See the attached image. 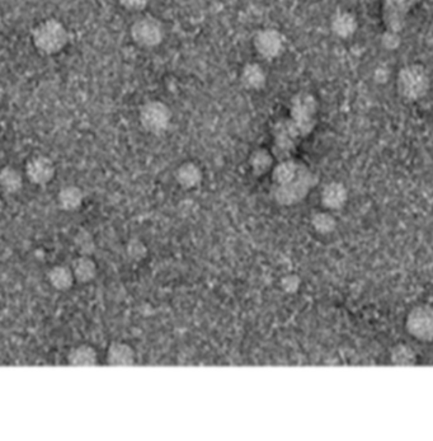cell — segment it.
<instances>
[{"instance_id": "obj_27", "label": "cell", "mask_w": 433, "mask_h": 441, "mask_svg": "<svg viewBox=\"0 0 433 441\" xmlns=\"http://www.w3.org/2000/svg\"><path fill=\"white\" fill-rule=\"evenodd\" d=\"M399 44H400L399 34L387 31V34H384V36H382V45L389 49V50L397 49L399 46Z\"/></svg>"}, {"instance_id": "obj_3", "label": "cell", "mask_w": 433, "mask_h": 441, "mask_svg": "<svg viewBox=\"0 0 433 441\" xmlns=\"http://www.w3.org/2000/svg\"><path fill=\"white\" fill-rule=\"evenodd\" d=\"M140 123L149 134H164L172 122V111L162 101L146 102L140 108Z\"/></svg>"}, {"instance_id": "obj_15", "label": "cell", "mask_w": 433, "mask_h": 441, "mask_svg": "<svg viewBox=\"0 0 433 441\" xmlns=\"http://www.w3.org/2000/svg\"><path fill=\"white\" fill-rule=\"evenodd\" d=\"M47 280L52 288L58 291L70 290L76 283L74 273L68 266H54L47 273Z\"/></svg>"}, {"instance_id": "obj_13", "label": "cell", "mask_w": 433, "mask_h": 441, "mask_svg": "<svg viewBox=\"0 0 433 441\" xmlns=\"http://www.w3.org/2000/svg\"><path fill=\"white\" fill-rule=\"evenodd\" d=\"M135 363V353L128 343H112L107 350L108 365H133Z\"/></svg>"}, {"instance_id": "obj_17", "label": "cell", "mask_w": 433, "mask_h": 441, "mask_svg": "<svg viewBox=\"0 0 433 441\" xmlns=\"http://www.w3.org/2000/svg\"><path fill=\"white\" fill-rule=\"evenodd\" d=\"M242 83L250 91H260L266 86V71L258 64L245 65L242 71Z\"/></svg>"}, {"instance_id": "obj_8", "label": "cell", "mask_w": 433, "mask_h": 441, "mask_svg": "<svg viewBox=\"0 0 433 441\" xmlns=\"http://www.w3.org/2000/svg\"><path fill=\"white\" fill-rule=\"evenodd\" d=\"M24 172L31 183L36 186H46L55 178L56 168L50 158L46 156H35L26 163Z\"/></svg>"}, {"instance_id": "obj_14", "label": "cell", "mask_w": 433, "mask_h": 441, "mask_svg": "<svg viewBox=\"0 0 433 441\" xmlns=\"http://www.w3.org/2000/svg\"><path fill=\"white\" fill-rule=\"evenodd\" d=\"M330 27H332V31L337 37L350 39L351 36L355 35V32L357 29V19L353 16L352 13H337L332 19Z\"/></svg>"}, {"instance_id": "obj_21", "label": "cell", "mask_w": 433, "mask_h": 441, "mask_svg": "<svg viewBox=\"0 0 433 441\" xmlns=\"http://www.w3.org/2000/svg\"><path fill=\"white\" fill-rule=\"evenodd\" d=\"M416 360V354L404 343L397 345L392 351V363L395 365H413Z\"/></svg>"}, {"instance_id": "obj_2", "label": "cell", "mask_w": 433, "mask_h": 441, "mask_svg": "<svg viewBox=\"0 0 433 441\" xmlns=\"http://www.w3.org/2000/svg\"><path fill=\"white\" fill-rule=\"evenodd\" d=\"M395 83L399 96L408 102H417L423 98L431 87L428 71L419 64L403 66L399 70Z\"/></svg>"}, {"instance_id": "obj_23", "label": "cell", "mask_w": 433, "mask_h": 441, "mask_svg": "<svg viewBox=\"0 0 433 441\" xmlns=\"http://www.w3.org/2000/svg\"><path fill=\"white\" fill-rule=\"evenodd\" d=\"M128 253L135 261H140L145 258V255L148 253V250L145 247L143 242H140L139 239H133L128 244Z\"/></svg>"}, {"instance_id": "obj_18", "label": "cell", "mask_w": 433, "mask_h": 441, "mask_svg": "<svg viewBox=\"0 0 433 441\" xmlns=\"http://www.w3.org/2000/svg\"><path fill=\"white\" fill-rule=\"evenodd\" d=\"M0 187L6 193H18L24 188V176L12 166L0 169Z\"/></svg>"}, {"instance_id": "obj_12", "label": "cell", "mask_w": 433, "mask_h": 441, "mask_svg": "<svg viewBox=\"0 0 433 441\" xmlns=\"http://www.w3.org/2000/svg\"><path fill=\"white\" fill-rule=\"evenodd\" d=\"M71 271L74 273L76 283L88 284L97 276V265L89 255H81L71 263Z\"/></svg>"}, {"instance_id": "obj_9", "label": "cell", "mask_w": 433, "mask_h": 441, "mask_svg": "<svg viewBox=\"0 0 433 441\" xmlns=\"http://www.w3.org/2000/svg\"><path fill=\"white\" fill-rule=\"evenodd\" d=\"M348 200V191L341 182H330L322 191V203L328 210H341Z\"/></svg>"}, {"instance_id": "obj_24", "label": "cell", "mask_w": 433, "mask_h": 441, "mask_svg": "<svg viewBox=\"0 0 433 441\" xmlns=\"http://www.w3.org/2000/svg\"><path fill=\"white\" fill-rule=\"evenodd\" d=\"M76 247H78V250L81 252L83 255H89L93 252V248H94V243H93V239L88 233H81V234H78V237H76Z\"/></svg>"}, {"instance_id": "obj_22", "label": "cell", "mask_w": 433, "mask_h": 441, "mask_svg": "<svg viewBox=\"0 0 433 441\" xmlns=\"http://www.w3.org/2000/svg\"><path fill=\"white\" fill-rule=\"evenodd\" d=\"M250 162H252V168L255 171V173L260 176V174L266 173L267 171L271 168L273 159L268 151L260 149L253 154Z\"/></svg>"}, {"instance_id": "obj_6", "label": "cell", "mask_w": 433, "mask_h": 441, "mask_svg": "<svg viewBox=\"0 0 433 441\" xmlns=\"http://www.w3.org/2000/svg\"><path fill=\"white\" fill-rule=\"evenodd\" d=\"M419 1L421 0H384L382 17L387 31L399 34L404 27L407 16Z\"/></svg>"}, {"instance_id": "obj_10", "label": "cell", "mask_w": 433, "mask_h": 441, "mask_svg": "<svg viewBox=\"0 0 433 441\" xmlns=\"http://www.w3.org/2000/svg\"><path fill=\"white\" fill-rule=\"evenodd\" d=\"M175 180L179 186L185 190H192L203 182V171L196 163L185 162L179 166L175 172Z\"/></svg>"}, {"instance_id": "obj_5", "label": "cell", "mask_w": 433, "mask_h": 441, "mask_svg": "<svg viewBox=\"0 0 433 441\" xmlns=\"http://www.w3.org/2000/svg\"><path fill=\"white\" fill-rule=\"evenodd\" d=\"M405 328L418 341L432 343L433 308L429 305L413 308L405 320Z\"/></svg>"}, {"instance_id": "obj_11", "label": "cell", "mask_w": 433, "mask_h": 441, "mask_svg": "<svg viewBox=\"0 0 433 441\" xmlns=\"http://www.w3.org/2000/svg\"><path fill=\"white\" fill-rule=\"evenodd\" d=\"M84 201V193L81 187L69 185L65 186L58 191V208L64 211H76L81 209Z\"/></svg>"}, {"instance_id": "obj_20", "label": "cell", "mask_w": 433, "mask_h": 441, "mask_svg": "<svg viewBox=\"0 0 433 441\" xmlns=\"http://www.w3.org/2000/svg\"><path fill=\"white\" fill-rule=\"evenodd\" d=\"M296 177V166L292 162H283L278 164L273 171V180L281 186H287Z\"/></svg>"}, {"instance_id": "obj_25", "label": "cell", "mask_w": 433, "mask_h": 441, "mask_svg": "<svg viewBox=\"0 0 433 441\" xmlns=\"http://www.w3.org/2000/svg\"><path fill=\"white\" fill-rule=\"evenodd\" d=\"M118 1L126 11H130V12H141L151 3V0H118Z\"/></svg>"}, {"instance_id": "obj_4", "label": "cell", "mask_w": 433, "mask_h": 441, "mask_svg": "<svg viewBox=\"0 0 433 441\" xmlns=\"http://www.w3.org/2000/svg\"><path fill=\"white\" fill-rule=\"evenodd\" d=\"M131 39L141 49H154L165 39V29L159 19L144 16L131 26Z\"/></svg>"}, {"instance_id": "obj_1", "label": "cell", "mask_w": 433, "mask_h": 441, "mask_svg": "<svg viewBox=\"0 0 433 441\" xmlns=\"http://www.w3.org/2000/svg\"><path fill=\"white\" fill-rule=\"evenodd\" d=\"M69 31L63 22L55 18H49L37 24L32 31V42L36 49L44 55H56L61 53L69 44Z\"/></svg>"}, {"instance_id": "obj_26", "label": "cell", "mask_w": 433, "mask_h": 441, "mask_svg": "<svg viewBox=\"0 0 433 441\" xmlns=\"http://www.w3.org/2000/svg\"><path fill=\"white\" fill-rule=\"evenodd\" d=\"M281 285H282L283 290L287 293H295L299 289L300 279L296 275H287L283 278Z\"/></svg>"}, {"instance_id": "obj_19", "label": "cell", "mask_w": 433, "mask_h": 441, "mask_svg": "<svg viewBox=\"0 0 433 441\" xmlns=\"http://www.w3.org/2000/svg\"><path fill=\"white\" fill-rule=\"evenodd\" d=\"M312 225L315 229V232L327 235V234L335 232L337 228V220L335 216L328 211H320L312 216Z\"/></svg>"}, {"instance_id": "obj_28", "label": "cell", "mask_w": 433, "mask_h": 441, "mask_svg": "<svg viewBox=\"0 0 433 441\" xmlns=\"http://www.w3.org/2000/svg\"><path fill=\"white\" fill-rule=\"evenodd\" d=\"M4 96H6V89H4V87H3V84L0 83V102L3 101V98H4Z\"/></svg>"}, {"instance_id": "obj_16", "label": "cell", "mask_w": 433, "mask_h": 441, "mask_svg": "<svg viewBox=\"0 0 433 441\" xmlns=\"http://www.w3.org/2000/svg\"><path fill=\"white\" fill-rule=\"evenodd\" d=\"M68 363L71 366H94L98 364L97 351L89 345H81L71 348L68 354Z\"/></svg>"}, {"instance_id": "obj_7", "label": "cell", "mask_w": 433, "mask_h": 441, "mask_svg": "<svg viewBox=\"0 0 433 441\" xmlns=\"http://www.w3.org/2000/svg\"><path fill=\"white\" fill-rule=\"evenodd\" d=\"M255 51L267 60L277 59L285 50V37L277 29L260 31L255 39Z\"/></svg>"}]
</instances>
